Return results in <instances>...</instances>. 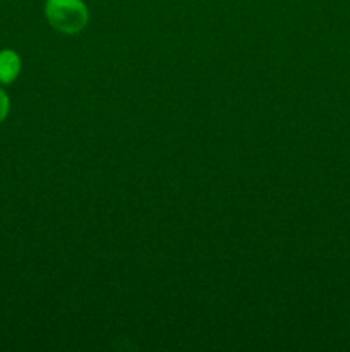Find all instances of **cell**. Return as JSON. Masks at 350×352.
<instances>
[{
	"label": "cell",
	"instance_id": "1",
	"mask_svg": "<svg viewBox=\"0 0 350 352\" xmlns=\"http://www.w3.org/2000/svg\"><path fill=\"white\" fill-rule=\"evenodd\" d=\"M45 14L51 26L65 34H75L88 24V9L82 0H47Z\"/></svg>",
	"mask_w": 350,
	"mask_h": 352
},
{
	"label": "cell",
	"instance_id": "2",
	"mask_svg": "<svg viewBox=\"0 0 350 352\" xmlns=\"http://www.w3.org/2000/svg\"><path fill=\"white\" fill-rule=\"evenodd\" d=\"M21 72V58L14 50L0 52V82L10 85Z\"/></svg>",
	"mask_w": 350,
	"mask_h": 352
},
{
	"label": "cell",
	"instance_id": "3",
	"mask_svg": "<svg viewBox=\"0 0 350 352\" xmlns=\"http://www.w3.org/2000/svg\"><path fill=\"white\" fill-rule=\"evenodd\" d=\"M9 109H10L9 96H7V93L3 91V89H0V122L5 120L7 113H9Z\"/></svg>",
	"mask_w": 350,
	"mask_h": 352
}]
</instances>
